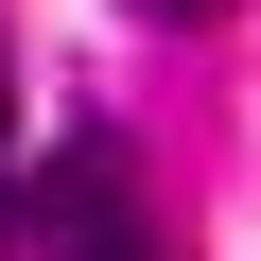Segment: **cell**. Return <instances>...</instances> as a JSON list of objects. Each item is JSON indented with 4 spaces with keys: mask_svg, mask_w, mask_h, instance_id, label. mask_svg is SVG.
<instances>
[{
    "mask_svg": "<svg viewBox=\"0 0 261 261\" xmlns=\"http://www.w3.org/2000/svg\"><path fill=\"white\" fill-rule=\"evenodd\" d=\"M18 209H35L70 261H157V226H140V192H122V157H105V140H70L53 174H18Z\"/></svg>",
    "mask_w": 261,
    "mask_h": 261,
    "instance_id": "cell-1",
    "label": "cell"
},
{
    "mask_svg": "<svg viewBox=\"0 0 261 261\" xmlns=\"http://www.w3.org/2000/svg\"><path fill=\"white\" fill-rule=\"evenodd\" d=\"M0 226H18V53H0Z\"/></svg>",
    "mask_w": 261,
    "mask_h": 261,
    "instance_id": "cell-2",
    "label": "cell"
},
{
    "mask_svg": "<svg viewBox=\"0 0 261 261\" xmlns=\"http://www.w3.org/2000/svg\"><path fill=\"white\" fill-rule=\"evenodd\" d=\"M140 18H226V0H140Z\"/></svg>",
    "mask_w": 261,
    "mask_h": 261,
    "instance_id": "cell-3",
    "label": "cell"
}]
</instances>
